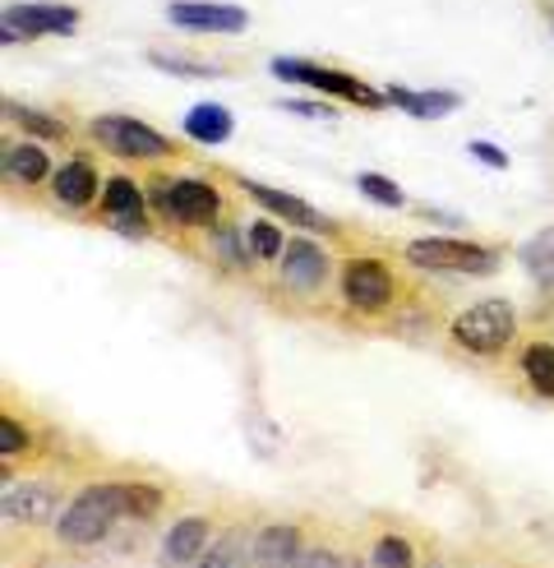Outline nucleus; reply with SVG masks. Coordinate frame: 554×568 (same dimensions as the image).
<instances>
[{"label":"nucleus","instance_id":"1","mask_svg":"<svg viewBox=\"0 0 554 568\" xmlns=\"http://www.w3.org/2000/svg\"><path fill=\"white\" fill-rule=\"evenodd\" d=\"M125 523V480H89L83 490L70 495L51 536L61 550H102Z\"/></svg>","mask_w":554,"mask_h":568},{"label":"nucleus","instance_id":"2","mask_svg":"<svg viewBox=\"0 0 554 568\" xmlns=\"http://www.w3.org/2000/svg\"><path fill=\"white\" fill-rule=\"evenodd\" d=\"M148 209L153 222L172 226V232H213L222 222V190L204 176H148Z\"/></svg>","mask_w":554,"mask_h":568},{"label":"nucleus","instance_id":"3","mask_svg":"<svg viewBox=\"0 0 554 568\" xmlns=\"http://www.w3.org/2000/svg\"><path fill=\"white\" fill-rule=\"evenodd\" d=\"M449 343L466 356H481V361L504 356L517 343V310L504 296L466 305L462 315H453V324H449Z\"/></svg>","mask_w":554,"mask_h":568},{"label":"nucleus","instance_id":"4","mask_svg":"<svg viewBox=\"0 0 554 568\" xmlns=\"http://www.w3.org/2000/svg\"><path fill=\"white\" fill-rule=\"evenodd\" d=\"M338 292H342V305L351 310V315H366V320L388 315L402 296L398 273L388 268L379 254H351V260L342 264V273H338Z\"/></svg>","mask_w":554,"mask_h":568},{"label":"nucleus","instance_id":"5","mask_svg":"<svg viewBox=\"0 0 554 568\" xmlns=\"http://www.w3.org/2000/svg\"><path fill=\"white\" fill-rule=\"evenodd\" d=\"M407 264L421 273H458V277H485L499 268V250L494 245H476V241H458V236H425L411 241Z\"/></svg>","mask_w":554,"mask_h":568},{"label":"nucleus","instance_id":"6","mask_svg":"<svg viewBox=\"0 0 554 568\" xmlns=\"http://www.w3.org/2000/svg\"><path fill=\"white\" fill-rule=\"evenodd\" d=\"M89 134L98 139V149H102V153L121 158V162H162V158H172V153H176L172 139L157 134V130L144 125V121L125 116V111L98 116V121L89 125Z\"/></svg>","mask_w":554,"mask_h":568},{"label":"nucleus","instance_id":"7","mask_svg":"<svg viewBox=\"0 0 554 568\" xmlns=\"http://www.w3.org/2000/svg\"><path fill=\"white\" fill-rule=\"evenodd\" d=\"M273 74H277V79H287V83H305V89H315V93L347 98V102L366 106V111L388 106V98H383L379 89H370V83H360L356 74L332 70V65H315V61H300V55H277V61H273Z\"/></svg>","mask_w":554,"mask_h":568},{"label":"nucleus","instance_id":"8","mask_svg":"<svg viewBox=\"0 0 554 568\" xmlns=\"http://www.w3.org/2000/svg\"><path fill=\"white\" fill-rule=\"evenodd\" d=\"M65 504L70 499L55 480H19L0 495V514H6V531H51L55 518L65 514Z\"/></svg>","mask_w":554,"mask_h":568},{"label":"nucleus","instance_id":"9","mask_svg":"<svg viewBox=\"0 0 554 568\" xmlns=\"http://www.w3.org/2000/svg\"><path fill=\"white\" fill-rule=\"evenodd\" d=\"M98 213L111 232L121 236H148L153 232V209H148V190L130 181V176H106V190L98 199Z\"/></svg>","mask_w":554,"mask_h":568},{"label":"nucleus","instance_id":"10","mask_svg":"<svg viewBox=\"0 0 554 568\" xmlns=\"http://www.w3.org/2000/svg\"><path fill=\"white\" fill-rule=\"evenodd\" d=\"M277 277H283V287L296 296H319L332 277V254L310 236H296V241H287L283 260H277Z\"/></svg>","mask_w":554,"mask_h":568},{"label":"nucleus","instance_id":"11","mask_svg":"<svg viewBox=\"0 0 554 568\" xmlns=\"http://www.w3.org/2000/svg\"><path fill=\"white\" fill-rule=\"evenodd\" d=\"M360 555H366L370 568H421L434 550L421 531H407L402 523H379L366 546H360Z\"/></svg>","mask_w":554,"mask_h":568},{"label":"nucleus","instance_id":"12","mask_svg":"<svg viewBox=\"0 0 554 568\" xmlns=\"http://www.w3.org/2000/svg\"><path fill=\"white\" fill-rule=\"evenodd\" d=\"M213 536H217L213 514H181L157 541V568H194L213 546Z\"/></svg>","mask_w":554,"mask_h":568},{"label":"nucleus","instance_id":"13","mask_svg":"<svg viewBox=\"0 0 554 568\" xmlns=\"http://www.w3.org/2000/svg\"><path fill=\"white\" fill-rule=\"evenodd\" d=\"M47 190H51V199H55V204H61L65 213H83V209H93L98 199H102L106 181H102L98 162H93L89 153H74V158H65V162L51 172Z\"/></svg>","mask_w":554,"mask_h":568},{"label":"nucleus","instance_id":"14","mask_svg":"<svg viewBox=\"0 0 554 568\" xmlns=\"http://www.w3.org/2000/svg\"><path fill=\"white\" fill-rule=\"evenodd\" d=\"M310 541V523L268 518L255 527V568H296Z\"/></svg>","mask_w":554,"mask_h":568},{"label":"nucleus","instance_id":"15","mask_svg":"<svg viewBox=\"0 0 554 568\" xmlns=\"http://www.w3.org/2000/svg\"><path fill=\"white\" fill-rule=\"evenodd\" d=\"M240 190L277 222H291V226H300V232H319V236L338 232V222H332L328 213H319L315 204H305V199H296L287 190H273V185H259V181H240Z\"/></svg>","mask_w":554,"mask_h":568},{"label":"nucleus","instance_id":"16","mask_svg":"<svg viewBox=\"0 0 554 568\" xmlns=\"http://www.w3.org/2000/svg\"><path fill=\"white\" fill-rule=\"evenodd\" d=\"M255 518H232L227 527H217L213 546L194 568H255Z\"/></svg>","mask_w":554,"mask_h":568},{"label":"nucleus","instance_id":"17","mask_svg":"<svg viewBox=\"0 0 554 568\" xmlns=\"http://www.w3.org/2000/svg\"><path fill=\"white\" fill-rule=\"evenodd\" d=\"M74 23H79V14L70 6H14V10H6V42L74 33Z\"/></svg>","mask_w":554,"mask_h":568},{"label":"nucleus","instance_id":"18","mask_svg":"<svg viewBox=\"0 0 554 568\" xmlns=\"http://www.w3.org/2000/svg\"><path fill=\"white\" fill-rule=\"evenodd\" d=\"M0 172H6V185H47L55 162L42 139H10L0 153Z\"/></svg>","mask_w":554,"mask_h":568},{"label":"nucleus","instance_id":"19","mask_svg":"<svg viewBox=\"0 0 554 568\" xmlns=\"http://www.w3.org/2000/svg\"><path fill=\"white\" fill-rule=\"evenodd\" d=\"M176 28H189V33H240L249 23L245 10L236 6H204V0H176L172 10H166Z\"/></svg>","mask_w":554,"mask_h":568},{"label":"nucleus","instance_id":"20","mask_svg":"<svg viewBox=\"0 0 554 568\" xmlns=\"http://www.w3.org/2000/svg\"><path fill=\"white\" fill-rule=\"evenodd\" d=\"M208 236V250H213V260L222 264V268H232V273H249L259 260H255V250H249V232H240V222H232V217H222L213 232H204Z\"/></svg>","mask_w":554,"mask_h":568},{"label":"nucleus","instance_id":"21","mask_svg":"<svg viewBox=\"0 0 554 568\" xmlns=\"http://www.w3.org/2000/svg\"><path fill=\"white\" fill-rule=\"evenodd\" d=\"M517 371H522V384L532 388L536 397L554 403V343H545V337H532V343H522Z\"/></svg>","mask_w":554,"mask_h":568},{"label":"nucleus","instance_id":"22","mask_svg":"<svg viewBox=\"0 0 554 568\" xmlns=\"http://www.w3.org/2000/svg\"><path fill=\"white\" fill-rule=\"evenodd\" d=\"M232 130H236L232 111H227V106H217V102H199V106H189V116H185V134L194 139V144H204V149L227 144Z\"/></svg>","mask_w":554,"mask_h":568},{"label":"nucleus","instance_id":"23","mask_svg":"<svg viewBox=\"0 0 554 568\" xmlns=\"http://www.w3.org/2000/svg\"><path fill=\"white\" fill-rule=\"evenodd\" d=\"M356 564V550L342 541L338 531H319L310 523V541H305V555L296 568H351Z\"/></svg>","mask_w":554,"mask_h":568},{"label":"nucleus","instance_id":"24","mask_svg":"<svg viewBox=\"0 0 554 568\" xmlns=\"http://www.w3.org/2000/svg\"><path fill=\"white\" fill-rule=\"evenodd\" d=\"M388 106H398L407 111V116L416 121H439V116H449V111H458V93H411V89H383Z\"/></svg>","mask_w":554,"mask_h":568},{"label":"nucleus","instance_id":"25","mask_svg":"<svg viewBox=\"0 0 554 568\" xmlns=\"http://www.w3.org/2000/svg\"><path fill=\"white\" fill-rule=\"evenodd\" d=\"M6 116H10V121H14L19 130H28V139H42V144H65V139H70L65 121H55V116H42V111H33V106L6 102Z\"/></svg>","mask_w":554,"mask_h":568},{"label":"nucleus","instance_id":"26","mask_svg":"<svg viewBox=\"0 0 554 568\" xmlns=\"http://www.w3.org/2000/svg\"><path fill=\"white\" fill-rule=\"evenodd\" d=\"M522 264L541 282V287L554 292V226H545V232H536L532 241L522 245Z\"/></svg>","mask_w":554,"mask_h":568},{"label":"nucleus","instance_id":"27","mask_svg":"<svg viewBox=\"0 0 554 568\" xmlns=\"http://www.w3.org/2000/svg\"><path fill=\"white\" fill-rule=\"evenodd\" d=\"M245 232H249V250H255V260H259V264H277V260H283L287 236L277 232V222H273V217H255V222L245 226Z\"/></svg>","mask_w":554,"mask_h":568},{"label":"nucleus","instance_id":"28","mask_svg":"<svg viewBox=\"0 0 554 568\" xmlns=\"http://www.w3.org/2000/svg\"><path fill=\"white\" fill-rule=\"evenodd\" d=\"M356 190L366 194V199H375V204H383V209H402V204H407L402 185H398L393 176H383V172H360V176H356Z\"/></svg>","mask_w":554,"mask_h":568},{"label":"nucleus","instance_id":"29","mask_svg":"<svg viewBox=\"0 0 554 568\" xmlns=\"http://www.w3.org/2000/svg\"><path fill=\"white\" fill-rule=\"evenodd\" d=\"M148 61H153L157 70H166V74H185V79H213V74H217V65H208V61H194V55H166V51H148Z\"/></svg>","mask_w":554,"mask_h":568},{"label":"nucleus","instance_id":"30","mask_svg":"<svg viewBox=\"0 0 554 568\" xmlns=\"http://www.w3.org/2000/svg\"><path fill=\"white\" fill-rule=\"evenodd\" d=\"M33 448V435H28V425H19L14 416H0V458L14 463L23 453Z\"/></svg>","mask_w":554,"mask_h":568},{"label":"nucleus","instance_id":"31","mask_svg":"<svg viewBox=\"0 0 554 568\" xmlns=\"http://www.w3.org/2000/svg\"><path fill=\"white\" fill-rule=\"evenodd\" d=\"M23 568H93V559H79V555H55V550H42L33 555Z\"/></svg>","mask_w":554,"mask_h":568},{"label":"nucleus","instance_id":"32","mask_svg":"<svg viewBox=\"0 0 554 568\" xmlns=\"http://www.w3.org/2000/svg\"><path fill=\"white\" fill-rule=\"evenodd\" d=\"M471 158L485 162V166H499V172L509 166V153H504V149H494V144H485V139H476V144H471Z\"/></svg>","mask_w":554,"mask_h":568},{"label":"nucleus","instance_id":"33","mask_svg":"<svg viewBox=\"0 0 554 568\" xmlns=\"http://www.w3.org/2000/svg\"><path fill=\"white\" fill-rule=\"evenodd\" d=\"M283 111H291V116H315V121H332V106H328V102H283Z\"/></svg>","mask_w":554,"mask_h":568},{"label":"nucleus","instance_id":"34","mask_svg":"<svg viewBox=\"0 0 554 568\" xmlns=\"http://www.w3.org/2000/svg\"><path fill=\"white\" fill-rule=\"evenodd\" d=\"M421 568H471V559L466 555H453V550H434Z\"/></svg>","mask_w":554,"mask_h":568},{"label":"nucleus","instance_id":"35","mask_svg":"<svg viewBox=\"0 0 554 568\" xmlns=\"http://www.w3.org/2000/svg\"><path fill=\"white\" fill-rule=\"evenodd\" d=\"M476 568H536V564H517V559H504V555H499V559H485V564H476Z\"/></svg>","mask_w":554,"mask_h":568}]
</instances>
